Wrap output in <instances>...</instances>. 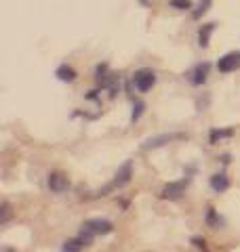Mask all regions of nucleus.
Segmentation results:
<instances>
[{
  "label": "nucleus",
  "instance_id": "f257e3e1",
  "mask_svg": "<svg viewBox=\"0 0 240 252\" xmlns=\"http://www.w3.org/2000/svg\"><path fill=\"white\" fill-rule=\"evenodd\" d=\"M131 177H133V162L127 160L118 170H116V175H114V179L110 181V183L103 185L102 189H97L95 198H99V195H107L110 191H116V189H122L125 185L131 183Z\"/></svg>",
  "mask_w": 240,
  "mask_h": 252
},
{
  "label": "nucleus",
  "instance_id": "f03ea898",
  "mask_svg": "<svg viewBox=\"0 0 240 252\" xmlns=\"http://www.w3.org/2000/svg\"><path fill=\"white\" fill-rule=\"evenodd\" d=\"M183 139H188L185 132H162V135H154L141 143V152H152V149L165 147L169 143H173V141H183Z\"/></svg>",
  "mask_w": 240,
  "mask_h": 252
},
{
  "label": "nucleus",
  "instance_id": "7ed1b4c3",
  "mask_svg": "<svg viewBox=\"0 0 240 252\" xmlns=\"http://www.w3.org/2000/svg\"><path fill=\"white\" fill-rule=\"evenodd\" d=\"M190 181H192L190 177H183V179H179V181H169V183L162 187L160 198H162V200H171V202L181 200L183 193H185V189L190 187Z\"/></svg>",
  "mask_w": 240,
  "mask_h": 252
},
{
  "label": "nucleus",
  "instance_id": "20e7f679",
  "mask_svg": "<svg viewBox=\"0 0 240 252\" xmlns=\"http://www.w3.org/2000/svg\"><path fill=\"white\" fill-rule=\"evenodd\" d=\"M80 231L91 235H110L114 231V223L107 219H87L80 225Z\"/></svg>",
  "mask_w": 240,
  "mask_h": 252
},
{
  "label": "nucleus",
  "instance_id": "39448f33",
  "mask_svg": "<svg viewBox=\"0 0 240 252\" xmlns=\"http://www.w3.org/2000/svg\"><path fill=\"white\" fill-rule=\"evenodd\" d=\"M135 84V89L139 93H148L152 91V86L156 84V74L152 72V69L148 67H141V69H137V72L133 74V80H131Z\"/></svg>",
  "mask_w": 240,
  "mask_h": 252
},
{
  "label": "nucleus",
  "instance_id": "423d86ee",
  "mask_svg": "<svg viewBox=\"0 0 240 252\" xmlns=\"http://www.w3.org/2000/svg\"><path fill=\"white\" fill-rule=\"evenodd\" d=\"M217 69L221 74H232L240 69V51H230L217 59Z\"/></svg>",
  "mask_w": 240,
  "mask_h": 252
},
{
  "label": "nucleus",
  "instance_id": "0eeeda50",
  "mask_svg": "<svg viewBox=\"0 0 240 252\" xmlns=\"http://www.w3.org/2000/svg\"><path fill=\"white\" fill-rule=\"evenodd\" d=\"M46 185L53 193H64L69 189V179L66 175H61V172H51L49 177H46Z\"/></svg>",
  "mask_w": 240,
  "mask_h": 252
},
{
  "label": "nucleus",
  "instance_id": "6e6552de",
  "mask_svg": "<svg viewBox=\"0 0 240 252\" xmlns=\"http://www.w3.org/2000/svg\"><path fill=\"white\" fill-rule=\"evenodd\" d=\"M208 69H211V63H198V65L190 72V82L194 86H203L206 82V76H208Z\"/></svg>",
  "mask_w": 240,
  "mask_h": 252
},
{
  "label": "nucleus",
  "instance_id": "1a4fd4ad",
  "mask_svg": "<svg viewBox=\"0 0 240 252\" xmlns=\"http://www.w3.org/2000/svg\"><path fill=\"white\" fill-rule=\"evenodd\" d=\"M208 185H211L215 193H223L226 189H230V177L226 172H215V175H211V179H208Z\"/></svg>",
  "mask_w": 240,
  "mask_h": 252
},
{
  "label": "nucleus",
  "instance_id": "9d476101",
  "mask_svg": "<svg viewBox=\"0 0 240 252\" xmlns=\"http://www.w3.org/2000/svg\"><path fill=\"white\" fill-rule=\"evenodd\" d=\"M55 76H57V80H61V82H74L76 78H78L76 69L72 65H68V63H61V65L55 69Z\"/></svg>",
  "mask_w": 240,
  "mask_h": 252
},
{
  "label": "nucleus",
  "instance_id": "9b49d317",
  "mask_svg": "<svg viewBox=\"0 0 240 252\" xmlns=\"http://www.w3.org/2000/svg\"><path fill=\"white\" fill-rule=\"evenodd\" d=\"M215 26H217V23H205V26H200V30H198V46L200 49H206L208 46V40H211V34L215 32Z\"/></svg>",
  "mask_w": 240,
  "mask_h": 252
},
{
  "label": "nucleus",
  "instance_id": "f8f14e48",
  "mask_svg": "<svg viewBox=\"0 0 240 252\" xmlns=\"http://www.w3.org/2000/svg\"><path fill=\"white\" fill-rule=\"evenodd\" d=\"M205 223H206V227H211V229H219V227L223 225V219L217 215V210H215L213 206H208L206 215H205Z\"/></svg>",
  "mask_w": 240,
  "mask_h": 252
},
{
  "label": "nucleus",
  "instance_id": "ddd939ff",
  "mask_svg": "<svg viewBox=\"0 0 240 252\" xmlns=\"http://www.w3.org/2000/svg\"><path fill=\"white\" fill-rule=\"evenodd\" d=\"M232 135H234V128H213L211 132H208V143L211 145H215L217 141H221V139H230Z\"/></svg>",
  "mask_w": 240,
  "mask_h": 252
},
{
  "label": "nucleus",
  "instance_id": "4468645a",
  "mask_svg": "<svg viewBox=\"0 0 240 252\" xmlns=\"http://www.w3.org/2000/svg\"><path fill=\"white\" fill-rule=\"evenodd\" d=\"M84 246H89V244L78 235V238L66 240V242H64V246H61V252H80Z\"/></svg>",
  "mask_w": 240,
  "mask_h": 252
},
{
  "label": "nucleus",
  "instance_id": "2eb2a0df",
  "mask_svg": "<svg viewBox=\"0 0 240 252\" xmlns=\"http://www.w3.org/2000/svg\"><path fill=\"white\" fill-rule=\"evenodd\" d=\"M13 217V210H11V204L9 202H2L0 204V225H6Z\"/></svg>",
  "mask_w": 240,
  "mask_h": 252
},
{
  "label": "nucleus",
  "instance_id": "dca6fc26",
  "mask_svg": "<svg viewBox=\"0 0 240 252\" xmlns=\"http://www.w3.org/2000/svg\"><path fill=\"white\" fill-rule=\"evenodd\" d=\"M211 2H213V0H200L198 6H196L194 11H192V17H194V19H200L208 9H211Z\"/></svg>",
  "mask_w": 240,
  "mask_h": 252
},
{
  "label": "nucleus",
  "instance_id": "f3484780",
  "mask_svg": "<svg viewBox=\"0 0 240 252\" xmlns=\"http://www.w3.org/2000/svg\"><path fill=\"white\" fill-rule=\"evenodd\" d=\"M169 6L177 11H190L194 4H192V0H169Z\"/></svg>",
  "mask_w": 240,
  "mask_h": 252
},
{
  "label": "nucleus",
  "instance_id": "a211bd4d",
  "mask_svg": "<svg viewBox=\"0 0 240 252\" xmlns=\"http://www.w3.org/2000/svg\"><path fill=\"white\" fill-rule=\"evenodd\" d=\"M143 112H145V103H143V101H135V103H133V112H131V122H137L139 118L143 116Z\"/></svg>",
  "mask_w": 240,
  "mask_h": 252
},
{
  "label": "nucleus",
  "instance_id": "6ab92c4d",
  "mask_svg": "<svg viewBox=\"0 0 240 252\" xmlns=\"http://www.w3.org/2000/svg\"><path fill=\"white\" fill-rule=\"evenodd\" d=\"M192 246L198 248V250H203V252H206V242H205V238H198V235H194V238H192Z\"/></svg>",
  "mask_w": 240,
  "mask_h": 252
},
{
  "label": "nucleus",
  "instance_id": "aec40b11",
  "mask_svg": "<svg viewBox=\"0 0 240 252\" xmlns=\"http://www.w3.org/2000/svg\"><path fill=\"white\" fill-rule=\"evenodd\" d=\"M99 91H91L89 94H87V99H91V101H97V103H102V101H99V94H97Z\"/></svg>",
  "mask_w": 240,
  "mask_h": 252
},
{
  "label": "nucleus",
  "instance_id": "412c9836",
  "mask_svg": "<svg viewBox=\"0 0 240 252\" xmlns=\"http://www.w3.org/2000/svg\"><path fill=\"white\" fill-rule=\"evenodd\" d=\"M2 252H15V250H13V248H4Z\"/></svg>",
  "mask_w": 240,
  "mask_h": 252
}]
</instances>
